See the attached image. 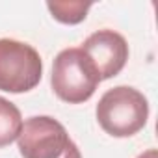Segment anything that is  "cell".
<instances>
[{
	"mask_svg": "<svg viewBox=\"0 0 158 158\" xmlns=\"http://www.w3.org/2000/svg\"><path fill=\"white\" fill-rule=\"evenodd\" d=\"M149 117V102L130 86L108 89L97 104V121L114 138H130L139 132Z\"/></svg>",
	"mask_w": 158,
	"mask_h": 158,
	"instance_id": "1",
	"label": "cell"
},
{
	"mask_svg": "<svg viewBox=\"0 0 158 158\" xmlns=\"http://www.w3.org/2000/svg\"><path fill=\"white\" fill-rule=\"evenodd\" d=\"M50 84L61 101L69 104H80L93 97L101 84V76L82 48L71 47L63 48L54 58Z\"/></svg>",
	"mask_w": 158,
	"mask_h": 158,
	"instance_id": "2",
	"label": "cell"
},
{
	"mask_svg": "<svg viewBox=\"0 0 158 158\" xmlns=\"http://www.w3.org/2000/svg\"><path fill=\"white\" fill-rule=\"evenodd\" d=\"M43 61L39 52L17 39H0V89L24 93L41 82Z\"/></svg>",
	"mask_w": 158,
	"mask_h": 158,
	"instance_id": "3",
	"label": "cell"
},
{
	"mask_svg": "<svg viewBox=\"0 0 158 158\" xmlns=\"http://www.w3.org/2000/svg\"><path fill=\"white\" fill-rule=\"evenodd\" d=\"M17 143L23 158H61L71 139L58 119L34 115L23 123Z\"/></svg>",
	"mask_w": 158,
	"mask_h": 158,
	"instance_id": "4",
	"label": "cell"
},
{
	"mask_svg": "<svg viewBox=\"0 0 158 158\" xmlns=\"http://www.w3.org/2000/svg\"><path fill=\"white\" fill-rule=\"evenodd\" d=\"M80 48L93 61L101 80H108L119 74L128 60L127 39L114 30H99L91 34Z\"/></svg>",
	"mask_w": 158,
	"mask_h": 158,
	"instance_id": "5",
	"label": "cell"
},
{
	"mask_svg": "<svg viewBox=\"0 0 158 158\" xmlns=\"http://www.w3.org/2000/svg\"><path fill=\"white\" fill-rule=\"evenodd\" d=\"M21 128L23 117L19 108L11 101L0 97V147H6L15 141L21 134Z\"/></svg>",
	"mask_w": 158,
	"mask_h": 158,
	"instance_id": "6",
	"label": "cell"
},
{
	"mask_svg": "<svg viewBox=\"0 0 158 158\" xmlns=\"http://www.w3.org/2000/svg\"><path fill=\"white\" fill-rule=\"evenodd\" d=\"M48 11L52 17L63 24H78L82 23L91 8V2L82 0H71V2H47Z\"/></svg>",
	"mask_w": 158,
	"mask_h": 158,
	"instance_id": "7",
	"label": "cell"
},
{
	"mask_svg": "<svg viewBox=\"0 0 158 158\" xmlns=\"http://www.w3.org/2000/svg\"><path fill=\"white\" fill-rule=\"evenodd\" d=\"M61 158H82V156H80V151H78V147H76L74 141H71V143L67 145V149H65V152L61 154Z\"/></svg>",
	"mask_w": 158,
	"mask_h": 158,
	"instance_id": "8",
	"label": "cell"
},
{
	"mask_svg": "<svg viewBox=\"0 0 158 158\" xmlns=\"http://www.w3.org/2000/svg\"><path fill=\"white\" fill-rule=\"evenodd\" d=\"M138 158H158V152H156V149H147V151L141 152Z\"/></svg>",
	"mask_w": 158,
	"mask_h": 158,
	"instance_id": "9",
	"label": "cell"
}]
</instances>
